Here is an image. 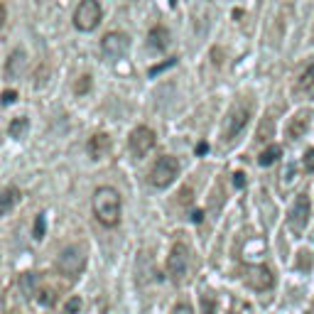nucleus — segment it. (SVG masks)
<instances>
[{"mask_svg": "<svg viewBox=\"0 0 314 314\" xmlns=\"http://www.w3.org/2000/svg\"><path fill=\"white\" fill-rule=\"evenodd\" d=\"M76 94H86L89 89H91V76H81V81H76Z\"/></svg>", "mask_w": 314, "mask_h": 314, "instance_id": "23", "label": "nucleus"}, {"mask_svg": "<svg viewBox=\"0 0 314 314\" xmlns=\"http://www.w3.org/2000/svg\"><path fill=\"white\" fill-rule=\"evenodd\" d=\"M32 295H35V302H37V304H42V307H52V304H54V300H56L54 290H49V287H37Z\"/></svg>", "mask_w": 314, "mask_h": 314, "instance_id": "19", "label": "nucleus"}, {"mask_svg": "<svg viewBox=\"0 0 314 314\" xmlns=\"http://www.w3.org/2000/svg\"><path fill=\"white\" fill-rule=\"evenodd\" d=\"M110 152V137L106 133H96L91 140H89V155L94 160H103Z\"/></svg>", "mask_w": 314, "mask_h": 314, "instance_id": "12", "label": "nucleus"}, {"mask_svg": "<svg viewBox=\"0 0 314 314\" xmlns=\"http://www.w3.org/2000/svg\"><path fill=\"white\" fill-rule=\"evenodd\" d=\"M309 216H312V204H309V196L307 194H300L292 206H290V216H287V223L295 233H302L309 223Z\"/></svg>", "mask_w": 314, "mask_h": 314, "instance_id": "7", "label": "nucleus"}, {"mask_svg": "<svg viewBox=\"0 0 314 314\" xmlns=\"http://www.w3.org/2000/svg\"><path fill=\"white\" fill-rule=\"evenodd\" d=\"M233 184H236V189H243L246 187V175L243 172H236L233 175Z\"/></svg>", "mask_w": 314, "mask_h": 314, "instance_id": "25", "label": "nucleus"}, {"mask_svg": "<svg viewBox=\"0 0 314 314\" xmlns=\"http://www.w3.org/2000/svg\"><path fill=\"white\" fill-rule=\"evenodd\" d=\"M15 98H17V94H15V91H10V89H8V91L3 94V106H10V103H13Z\"/></svg>", "mask_w": 314, "mask_h": 314, "instance_id": "27", "label": "nucleus"}, {"mask_svg": "<svg viewBox=\"0 0 314 314\" xmlns=\"http://www.w3.org/2000/svg\"><path fill=\"white\" fill-rule=\"evenodd\" d=\"M202 302H204V312H206V314H214V307H211V300H209L206 295H204V297H202Z\"/></svg>", "mask_w": 314, "mask_h": 314, "instance_id": "28", "label": "nucleus"}, {"mask_svg": "<svg viewBox=\"0 0 314 314\" xmlns=\"http://www.w3.org/2000/svg\"><path fill=\"white\" fill-rule=\"evenodd\" d=\"M191 268V253L184 243H175L169 250V258H167V275L175 285L187 282V275Z\"/></svg>", "mask_w": 314, "mask_h": 314, "instance_id": "2", "label": "nucleus"}, {"mask_svg": "<svg viewBox=\"0 0 314 314\" xmlns=\"http://www.w3.org/2000/svg\"><path fill=\"white\" fill-rule=\"evenodd\" d=\"M246 282L253 290H258V292H265V290H270L275 282L273 273L265 268V265H250L246 270Z\"/></svg>", "mask_w": 314, "mask_h": 314, "instance_id": "10", "label": "nucleus"}, {"mask_svg": "<svg viewBox=\"0 0 314 314\" xmlns=\"http://www.w3.org/2000/svg\"><path fill=\"white\" fill-rule=\"evenodd\" d=\"M94 214L98 223L113 229L121 223V194L113 187H98L94 191Z\"/></svg>", "mask_w": 314, "mask_h": 314, "instance_id": "1", "label": "nucleus"}, {"mask_svg": "<svg viewBox=\"0 0 314 314\" xmlns=\"http://www.w3.org/2000/svg\"><path fill=\"white\" fill-rule=\"evenodd\" d=\"M280 155H282V148H280V145H270V148H265V150L260 152L258 162L263 164V167H270L273 162L280 160Z\"/></svg>", "mask_w": 314, "mask_h": 314, "instance_id": "18", "label": "nucleus"}, {"mask_svg": "<svg viewBox=\"0 0 314 314\" xmlns=\"http://www.w3.org/2000/svg\"><path fill=\"white\" fill-rule=\"evenodd\" d=\"M191 221L199 223V221H202V211H194V214H191Z\"/></svg>", "mask_w": 314, "mask_h": 314, "instance_id": "29", "label": "nucleus"}, {"mask_svg": "<svg viewBox=\"0 0 314 314\" xmlns=\"http://www.w3.org/2000/svg\"><path fill=\"white\" fill-rule=\"evenodd\" d=\"M172 314H194V309H191V304L182 302V304H177V307H175V312H172Z\"/></svg>", "mask_w": 314, "mask_h": 314, "instance_id": "26", "label": "nucleus"}, {"mask_svg": "<svg viewBox=\"0 0 314 314\" xmlns=\"http://www.w3.org/2000/svg\"><path fill=\"white\" fill-rule=\"evenodd\" d=\"M22 199V194H20V189L17 187H8V189L3 191V214L8 216L10 211H13V206L17 204Z\"/></svg>", "mask_w": 314, "mask_h": 314, "instance_id": "16", "label": "nucleus"}, {"mask_svg": "<svg viewBox=\"0 0 314 314\" xmlns=\"http://www.w3.org/2000/svg\"><path fill=\"white\" fill-rule=\"evenodd\" d=\"M27 128H30V121L25 118V116H20V118H15L13 123L8 125V133H10V137L20 140V137L27 135Z\"/></svg>", "mask_w": 314, "mask_h": 314, "instance_id": "17", "label": "nucleus"}, {"mask_svg": "<svg viewBox=\"0 0 314 314\" xmlns=\"http://www.w3.org/2000/svg\"><path fill=\"white\" fill-rule=\"evenodd\" d=\"M56 268H59V273L64 275V277H69V280L79 277V275L83 273V268H86V250H83L81 246H76V243L67 246L59 253Z\"/></svg>", "mask_w": 314, "mask_h": 314, "instance_id": "3", "label": "nucleus"}, {"mask_svg": "<svg viewBox=\"0 0 314 314\" xmlns=\"http://www.w3.org/2000/svg\"><path fill=\"white\" fill-rule=\"evenodd\" d=\"M148 44L152 49H157V52H164L169 47V30L164 25H155L150 30V35H148Z\"/></svg>", "mask_w": 314, "mask_h": 314, "instance_id": "15", "label": "nucleus"}, {"mask_svg": "<svg viewBox=\"0 0 314 314\" xmlns=\"http://www.w3.org/2000/svg\"><path fill=\"white\" fill-rule=\"evenodd\" d=\"M101 17H103V10H101L98 0H81L74 13V27L81 32H91L101 22Z\"/></svg>", "mask_w": 314, "mask_h": 314, "instance_id": "6", "label": "nucleus"}, {"mask_svg": "<svg viewBox=\"0 0 314 314\" xmlns=\"http://www.w3.org/2000/svg\"><path fill=\"white\" fill-rule=\"evenodd\" d=\"M307 128H309V113L302 110V113H297V116L290 121V125H287V137H290V140H300V137H304Z\"/></svg>", "mask_w": 314, "mask_h": 314, "instance_id": "13", "label": "nucleus"}, {"mask_svg": "<svg viewBox=\"0 0 314 314\" xmlns=\"http://www.w3.org/2000/svg\"><path fill=\"white\" fill-rule=\"evenodd\" d=\"M79 309H81V297H69L62 314H79Z\"/></svg>", "mask_w": 314, "mask_h": 314, "instance_id": "21", "label": "nucleus"}, {"mask_svg": "<svg viewBox=\"0 0 314 314\" xmlns=\"http://www.w3.org/2000/svg\"><path fill=\"white\" fill-rule=\"evenodd\" d=\"M304 169H307V172H314V150L304 152Z\"/></svg>", "mask_w": 314, "mask_h": 314, "instance_id": "24", "label": "nucleus"}, {"mask_svg": "<svg viewBox=\"0 0 314 314\" xmlns=\"http://www.w3.org/2000/svg\"><path fill=\"white\" fill-rule=\"evenodd\" d=\"M295 94L297 96H312L314 94V64H309V67L297 76V81H295Z\"/></svg>", "mask_w": 314, "mask_h": 314, "instance_id": "14", "label": "nucleus"}, {"mask_svg": "<svg viewBox=\"0 0 314 314\" xmlns=\"http://www.w3.org/2000/svg\"><path fill=\"white\" fill-rule=\"evenodd\" d=\"M44 231H47L44 216H37V221H35V238H37V241H42V238H44Z\"/></svg>", "mask_w": 314, "mask_h": 314, "instance_id": "22", "label": "nucleus"}, {"mask_svg": "<svg viewBox=\"0 0 314 314\" xmlns=\"http://www.w3.org/2000/svg\"><path fill=\"white\" fill-rule=\"evenodd\" d=\"M273 133H275V125H273V116L268 113L265 118H263V123H260V130H258V142H265V140H270L273 137Z\"/></svg>", "mask_w": 314, "mask_h": 314, "instance_id": "20", "label": "nucleus"}, {"mask_svg": "<svg viewBox=\"0 0 314 314\" xmlns=\"http://www.w3.org/2000/svg\"><path fill=\"white\" fill-rule=\"evenodd\" d=\"M130 152L135 155V157H145L148 152L155 148V133H152L148 125H137L135 130L130 133Z\"/></svg>", "mask_w": 314, "mask_h": 314, "instance_id": "9", "label": "nucleus"}, {"mask_svg": "<svg viewBox=\"0 0 314 314\" xmlns=\"http://www.w3.org/2000/svg\"><path fill=\"white\" fill-rule=\"evenodd\" d=\"M22 71H25V52L22 49H15L13 54L8 56V62H5V81L17 79Z\"/></svg>", "mask_w": 314, "mask_h": 314, "instance_id": "11", "label": "nucleus"}, {"mask_svg": "<svg viewBox=\"0 0 314 314\" xmlns=\"http://www.w3.org/2000/svg\"><path fill=\"white\" fill-rule=\"evenodd\" d=\"M179 175V162L172 157V155H162L157 162L152 164L150 169V184L152 187H157V189H164V187H169Z\"/></svg>", "mask_w": 314, "mask_h": 314, "instance_id": "5", "label": "nucleus"}, {"mask_svg": "<svg viewBox=\"0 0 314 314\" xmlns=\"http://www.w3.org/2000/svg\"><path fill=\"white\" fill-rule=\"evenodd\" d=\"M248 121H250V103H248V101L236 103V106L229 110V116H226V123H223V140H226V142H233L236 137L243 133V128L248 125Z\"/></svg>", "mask_w": 314, "mask_h": 314, "instance_id": "4", "label": "nucleus"}, {"mask_svg": "<svg viewBox=\"0 0 314 314\" xmlns=\"http://www.w3.org/2000/svg\"><path fill=\"white\" fill-rule=\"evenodd\" d=\"M130 49V37L125 32H108L103 40H101V52L108 56V59H123Z\"/></svg>", "mask_w": 314, "mask_h": 314, "instance_id": "8", "label": "nucleus"}]
</instances>
